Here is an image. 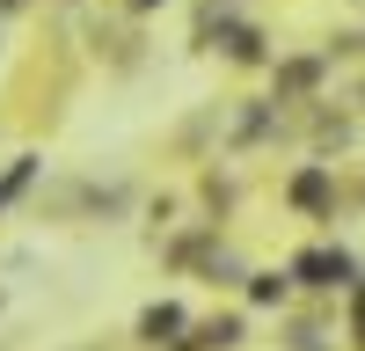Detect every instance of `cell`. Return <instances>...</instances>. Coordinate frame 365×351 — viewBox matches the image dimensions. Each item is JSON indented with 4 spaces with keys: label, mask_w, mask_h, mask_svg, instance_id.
<instances>
[{
    "label": "cell",
    "mask_w": 365,
    "mask_h": 351,
    "mask_svg": "<svg viewBox=\"0 0 365 351\" xmlns=\"http://www.w3.org/2000/svg\"><path fill=\"white\" fill-rule=\"evenodd\" d=\"M299 271H307L314 285H344V278H351V256H307Z\"/></svg>",
    "instance_id": "obj_1"
},
{
    "label": "cell",
    "mask_w": 365,
    "mask_h": 351,
    "mask_svg": "<svg viewBox=\"0 0 365 351\" xmlns=\"http://www.w3.org/2000/svg\"><path fill=\"white\" fill-rule=\"evenodd\" d=\"M175 322H182L175 307H154V315H146V337H168V330H175Z\"/></svg>",
    "instance_id": "obj_2"
}]
</instances>
